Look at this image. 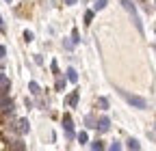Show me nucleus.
I'll return each instance as SVG.
<instances>
[{"label": "nucleus", "instance_id": "nucleus-1", "mask_svg": "<svg viewBox=\"0 0 156 151\" xmlns=\"http://www.w3.org/2000/svg\"><path fill=\"white\" fill-rule=\"evenodd\" d=\"M117 93L132 106V108H139V110H145L147 108V102H145V97H141V95H132V93H128V91H124V89H117Z\"/></svg>", "mask_w": 156, "mask_h": 151}, {"label": "nucleus", "instance_id": "nucleus-2", "mask_svg": "<svg viewBox=\"0 0 156 151\" xmlns=\"http://www.w3.org/2000/svg\"><path fill=\"white\" fill-rule=\"evenodd\" d=\"M122 5H124V9L130 13L132 22H134V28L139 30V35H143V24H141V17H139V13H136V7H134V2H132V0H122Z\"/></svg>", "mask_w": 156, "mask_h": 151}, {"label": "nucleus", "instance_id": "nucleus-3", "mask_svg": "<svg viewBox=\"0 0 156 151\" xmlns=\"http://www.w3.org/2000/svg\"><path fill=\"white\" fill-rule=\"evenodd\" d=\"M63 127H65V134H67V140H74V121H72V117L67 115H63Z\"/></svg>", "mask_w": 156, "mask_h": 151}, {"label": "nucleus", "instance_id": "nucleus-4", "mask_svg": "<svg viewBox=\"0 0 156 151\" xmlns=\"http://www.w3.org/2000/svg\"><path fill=\"white\" fill-rule=\"evenodd\" d=\"M98 129H100L102 134H106V132L111 129V119L108 117H100L98 119Z\"/></svg>", "mask_w": 156, "mask_h": 151}, {"label": "nucleus", "instance_id": "nucleus-5", "mask_svg": "<svg viewBox=\"0 0 156 151\" xmlns=\"http://www.w3.org/2000/svg\"><path fill=\"white\" fill-rule=\"evenodd\" d=\"M78 99H80V89L69 93V97H67V104H69L72 108H76V106H78Z\"/></svg>", "mask_w": 156, "mask_h": 151}, {"label": "nucleus", "instance_id": "nucleus-6", "mask_svg": "<svg viewBox=\"0 0 156 151\" xmlns=\"http://www.w3.org/2000/svg\"><path fill=\"white\" fill-rule=\"evenodd\" d=\"M28 129H30L28 119H20L17 121V134H28Z\"/></svg>", "mask_w": 156, "mask_h": 151}, {"label": "nucleus", "instance_id": "nucleus-7", "mask_svg": "<svg viewBox=\"0 0 156 151\" xmlns=\"http://www.w3.org/2000/svg\"><path fill=\"white\" fill-rule=\"evenodd\" d=\"M9 86H11V82H9V78L0 71V93H7L9 91Z\"/></svg>", "mask_w": 156, "mask_h": 151}, {"label": "nucleus", "instance_id": "nucleus-8", "mask_svg": "<svg viewBox=\"0 0 156 151\" xmlns=\"http://www.w3.org/2000/svg\"><path fill=\"white\" fill-rule=\"evenodd\" d=\"M126 147H128V149H134V151H139V149H141V143L136 140V138H128V140H126Z\"/></svg>", "mask_w": 156, "mask_h": 151}, {"label": "nucleus", "instance_id": "nucleus-9", "mask_svg": "<svg viewBox=\"0 0 156 151\" xmlns=\"http://www.w3.org/2000/svg\"><path fill=\"white\" fill-rule=\"evenodd\" d=\"M28 89H30L33 95H41V86H39L35 80H30V82H28Z\"/></svg>", "mask_w": 156, "mask_h": 151}, {"label": "nucleus", "instance_id": "nucleus-10", "mask_svg": "<svg viewBox=\"0 0 156 151\" xmlns=\"http://www.w3.org/2000/svg\"><path fill=\"white\" fill-rule=\"evenodd\" d=\"M85 125H87L89 129H93V127H98V121L93 119V115H87V117H85Z\"/></svg>", "mask_w": 156, "mask_h": 151}, {"label": "nucleus", "instance_id": "nucleus-11", "mask_svg": "<svg viewBox=\"0 0 156 151\" xmlns=\"http://www.w3.org/2000/svg\"><path fill=\"white\" fill-rule=\"evenodd\" d=\"M65 73H67V80H69V82H78V73H76V69H74V67H69Z\"/></svg>", "mask_w": 156, "mask_h": 151}, {"label": "nucleus", "instance_id": "nucleus-12", "mask_svg": "<svg viewBox=\"0 0 156 151\" xmlns=\"http://www.w3.org/2000/svg\"><path fill=\"white\" fill-rule=\"evenodd\" d=\"M56 91H63L65 89V78H61V76H56V84H54Z\"/></svg>", "mask_w": 156, "mask_h": 151}, {"label": "nucleus", "instance_id": "nucleus-13", "mask_svg": "<svg viewBox=\"0 0 156 151\" xmlns=\"http://www.w3.org/2000/svg\"><path fill=\"white\" fill-rule=\"evenodd\" d=\"M106 2H108V0H95V2H93V9H95V11H102V9L106 7Z\"/></svg>", "mask_w": 156, "mask_h": 151}, {"label": "nucleus", "instance_id": "nucleus-14", "mask_svg": "<svg viewBox=\"0 0 156 151\" xmlns=\"http://www.w3.org/2000/svg\"><path fill=\"white\" fill-rule=\"evenodd\" d=\"M98 106H100L102 110H108V99L106 97H98Z\"/></svg>", "mask_w": 156, "mask_h": 151}, {"label": "nucleus", "instance_id": "nucleus-15", "mask_svg": "<svg viewBox=\"0 0 156 151\" xmlns=\"http://www.w3.org/2000/svg\"><path fill=\"white\" fill-rule=\"evenodd\" d=\"M91 149H93V151H102V149H104L102 140H93V143H91Z\"/></svg>", "mask_w": 156, "mask_h": 151}, {"label": "nucleus", "instance_id": "nucleus-16", "mask_svg": "<svg viewBox=\"0 0 156 151\" xmlns=\"http://www.w3.org/2000/svg\"><path fill=\"white\" fill-rule=\"evenodd\" d=\"M76 138H78V143H80V145H85V143L89 140V136H87V132H80V134H78Z\"/></svg>", "mask_w": 156, "mask_h": 151}, {"label": "nucleus", "instance_id": "nucleus-17", "mask_svg": "<svg viewBox=\"0 0 156 151\" xmlns=\"http://www.w3.org/2000/svg\"><path fill=\"white\" fill-rule=\"evenodd\" d=\"M11 149H26V145H24L22 140H13V143H11Z\"/></svg>", "mask_w": 156, "mask_h": 151}, {"label": "nucleus", "instance_id": "nucleus-18", "mask_svg": "<svg viewBox=\"0 0 156 151\" xmlns=\"http://www.w3.org/2000/svg\"><path fill=\"white\" fill-rule=\"evenodd\" d=\"M33 39H35V35H33L30 30H24V41H26V43H30Z\"/></svg>", "mask_w": 156, "mask_h": 151}, {"label": "nucleus", "instance_id": "nucleus-19", "mask_svg": "<svg viewBox=\"0 0 156 151\" xmlns=\"http://www.w3.org/2000/svg\"><path fill=\"white\" fill-rule=\"evenodd\" d=\"M50 69H52V73H54V76H61V71H58V63H56V61H52Z\"/></svg>", "mask_w": 156, "mask_h": 151}, {"label": "nucleus", "instance_id": "nucleus-20", "mask_svg": "<svg viewBox=\"0 0 156 151\" xmlns=\"http://www.w3.org/2000/svg\"><path fill=\"white\" fill-rule=\"evenodd\" d=\"M72 41H74V43H80V35H78V30H76V28L72 30Z\"/></svg>", "mask_w": 156, "mask_h": 151}, {"label": "nucleus", "instance_id": "nucleus-21", "mask_svg": "<svg viewBox=\"0 0 156 151\" xmlns=\"http://www.w3.org/2000/svg\"><path fill=\"white\" fill-rule=\"evenodd\" d=\"M91 20H93V11H87V13H85V24L89 26V24H91Z\"/></svg>", "mask_w": 156, "mask_h": 151}, {"label": "nucleus", "instance_id": "nucleus-22", "mask_svg": "<svg viewBox=\"0 0 156 151\" xmlns=\"http://www.w3.org/2000/svg\"><path fill=\"white\" fill-rule=\"evenodd\" d=\"M108 149H111V151H119V149H122V145H119V143H117V140H115V143H113V145H111Z\"/></svg>", "mask_w": 156, "mask_h": 151}, {"label": "nucleus", "instance_id": "nucleus-23", "mask_svg": "<svg viewBox=\"0 0 156 151\" xmlns=\"http://www.w3.org/2000/svg\"><path fill=\"white\" fill-rule=\"evenodd\" d=\"M63 48H65V50H72V48H74V41H63Z\"/></svg>", "mask_w": 156, "mask_h": 151}, {"label": "nucleus", "instance_id": "nucleus-24", "mask_svg": "<svg viewBox=\"0 0 156 151\" xmlns=\"http://www.w3.org/2000/svg\"><path fill=\"white\" fill-rule=\"evenodd\" d=\"M5 54H7V48H5V45H0V61L5 59Z\"/></svg>", "mask_w": 156, "mask_h": 151}, {"label": "nucleus", "instance_id": "nucleus-25", "mask_svg": "<svg viewBox=\"0 0 156 151\" xmlns=\"http://www.w3.org/2000/svg\"><path fill=\"white\" fill-rule=\"evenodd\" d=\"M35 63H37V65H44V59H41L39 54H35Z\"/></svg>", "mask_w": 156, "mask_h": 151}, {"label": "nucleus", "instance_id": "nucleus-26", "mask_svg": "<svg viewBox=\"0 0 156 151\" xmlns=\"http://www.w3.org/2000/svg\"><path fill=\"white\" fill-rule=\"evenodd\" d=\"M0 32H7V28H5V22H2V15H0Z\"/></svg>", "mask_w": 156, "mask_h": 151}, {"label": "nucleus", "instance_id": "nucleus-27", "mask_svg": "<svg viewBox=\"0 0 156 151\" xmlns=\"http://www.w3.org/2000/svg\"><path fill=\"white\" fill-rule=\"evenodd\" d=\"M24 104H26V108H28V110L33 108V99H28V97H26V99H24Z\"/></svg>", "mask_w": 156, "mask_h": 151}, {"label": "nucleus", "instance_id": "nucleus-28", "mask_svg": "<svg viewBox=\"0 0 156 151\" xmlns=\"http://www.w3.org/2000/svg\"><path fill=\"white\" fill-rule=\"evenodd\" d=\"M65 2H67V5H76V2H78V0H65Z\"/></svg>", "mask_w": 156, "mask_h": 151}, {"label": "nucleus", "instance_id": "nucleus-29", "mask_svg": "<svg viewBox=\"0 0 156 151\" xmlns=\"http://www.w3.org/2000/svg\"><path fill=\"white\" fill-rule=\"evenodd\" d=\"M5 2H9V5H11V0H5Z\"/></svg>", "mask_w": 156, "mask_h": 151}]
</instances>
